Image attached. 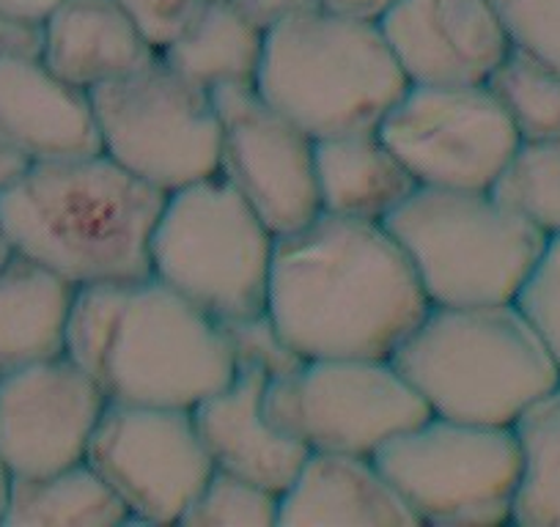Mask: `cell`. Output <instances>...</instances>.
I'll use <instances>...</instances> for the list:
<instances>
[{
    "label": "cell",
    "mask_w": 560,
    "mask_h": 527,
    "mask_svg": "<svg viewBox=\"0 0 560 527\" xmlns=\"http://www.w3.org/2000/svg\"><path fill=\"white\" fill-rule=\"evenodd\" d=\"M429 308L385 223L319 212L275 239L267 314L303 358H390Z\"/></svg>",
    "instance_id": "cell-1"
},
{
    "label": "cell",
    "mask_w": 560,
    "mask_h": 527,
    "mask_svg": "<svg viewBox=\"0 0 560 527\" xmlns=\"http://www.w3.org/2000/svg\"><path fill=\"white\" fill-rule=\"evenodd\" d=\"M67 354L116 405L192 410L236 371L220 321L154 276L80 286Z\"/></svg>",
    "instance_id": "cell-2"
},
{
    "label": "cell",
    "mask_w": 560,
    "mask_h": 527,
    "mask_svg": "<svg viewBox=\"0 0 560 527\" xmlns=\"http://www.w3.org/2000/svg\"><path fill=\"white\" fill-rule=\"evenodd\" d=\"M165 192L107 154L31 163L0 192L14 253L74 286L152 276L149 245Z\"/></svg>",
    "instance_id": "cell-3"
},
{
    "label": "cell",
    "mask_w": 560,
    "mask_h": 527,
    "mask_svg": "<svg viewBox=\"0 0 560 527\" xmlns=\"http://www.w3.org/2000/svg\"><path fill=\"white\" fill-rule=\"evenodd\" d=\"M390 360L432 415L487 426H514L560 382L520 303L432 305Z\"/></svg>",
    "instance_id": "cell-4"
},
{
    "label": "cell",
    "mask_w": 560,
    "mask_h": 527,
    "mask_svg": "<svg viewBox=\"0 0 560 527\" xmlns=\"http://www.w3.org/2000/svg\"><path fill=\"white\" fill-rule=\"evenodd\" d=\"M407 85L376 17L314 7L264 34L258 94L314 141L376 129Z\"/></svg>",
    "instance_id": "cell-5"
},
{
    "label": "cell",
    "mask_w": 560,
    "mask_h": 527,
    "mask_svg": "<svg viewBox=\"0 0 560 527\" xmlns=\"http://www.w3.org/2000/svg\"><path fill=\"white\" fill-rule=\"evenodd\" d=\"M382 223L432 305L516 303L549 242L492 190L415 187Z\"/></svg>",
    "instance_id": "cell-6"
},
{
    "label": "cell",
    "mask_w": 560,
    "mask_h": 527,
    "mask_svg": "<svg viewBox=\"0 0 560 527\" xmlns=\"http://www.w3.org/2000/svg\"><path fill=\"white\" fill-rule=\"evenodd\" d=\"M275 234L220 174L168 192L149 245L158 281L225 321L267 311Z\"/></svg>",
    "instance_id": "cell-7"
},
{
    "label": "cell",
    "mask_w": 560,
    "mask_h": 527,
    "mask_svg": "<svg viewBox=\"0 0 560 527\" xmlns=\"http://www.w3.org/2000/svg\"><path fill=\"white\" fill-rule=\"evenodd\" d=\"M371 459L418 525H509L520 487V443L511 426L427 415L387 440Z\"/></svg>",
    "instance_id": "cell-8"
},
{
    "label": "cell",
    "mask_w": 560,
    "mask_h": 527,
    "mask_svg": "<svg viewBox=\"0 0 560 527\" xmlns=\"http://www.w3.org/2000/svg\"><path fill=\"white\" fill-rule=\"evenodd\" d=\"M102 154L165 196L220 171L212 91L163 58L89 91Z\"/></svg>",
    "instance_id": "cell-9"
},
{
    "label": "cell",
    "mask_w": 560,
    "mask_h": 527,
    "mask_svg": "<svg viewBox=\"0 0 560 527\" xmlns=\"http://www.w3.org/2000/svg\"><path fill=\"white\" fill-rule=\"evenodd\" d=\"M264 412L308 450L354 456L432 415L390 358H305L267 382Z\"/></svg>",
    "instance_id": "cell-10"
},
{
    "label": "cell",
    "mask_w": 560,
    "mask_h": 527,
    "mask_svg": "<svg viewBox=\"0 0 560 527\" xmlns=\"http://www.w3.org/2000/svg\"><path fill=\"white\" fill-rule=\"evenodd\" d=\"M376 129L418 187L489 190L520 143L483 83H409Z\"/></svg>",
    "instance_id": "cell-11"
},
{
    "label": "cell",
    "mask_w": 560,
    "mask_h": 527,
    "mask_svg": "<svg viewBox=\"0 0 560 527\" xmlns=\"http://www.w3.org/2000/svg\"><path fill=\"white\" fill-rule=\"evenodd\" d=\"M85 461L105 478L129 525H179L214 461L187 407L110 405L102 412Z\"/></svg>",
    "instance_id": "cell-12"
},
{
    "label": "cell",
    "mask_w": 560,
    "mask_h": 527,
    "mask_svg": "<svg viewBox=\"0 0 560 527\" xmlns=\"http://www.w3.org/2000/svg\"><path fill=\"white\" fill-rule=\"evenodd\" d=\"M220 116V171L275 234L300 229L319 209L314 138L258 94L256 83L212 89Z\"/></svg>",
    "instance_id": "cell-13"
},
{
    "label": "cell",
    "mask_w": 560,
    "mask_h": 527,
    "mask_svg": "<svg viewBox=\"0 0 560 527\" xmlns=\"http://www.w3.org/2000/svg\"><path fill=\"white\" fill-rule=\"evenodd\" d=\"M102 387L67 352L0 374V461L12 476H45L85 461Z\"/></svg>",
    "instance_id": "cell-14"
},
{
    "label": "cell",
    "mask_w": 560,
    "mask_h": 527,
    "mask_svg": "<svg viewBox=\"0 0 560 527\" xmlns=\"http://www.w3.org/2000/svg\"><path fill=\"white\" fill-rule=\"evenodd\" d=\"M376 20L409 83H487L511 50L494 0H390Z\"/></svg>",
    "instance_id": "cell-15"
},
{
    "label": "cell",
    "mask_w": 560,
    "mask_h": 527,
    "mask_svg": "<svg viewBox=\"0 0 560 527\" xmlns=\"http://www.w3.org/2000/svg\"><path fill=\"white\" fill-rule=\"evenodd\" d=\"M0 143L28 163L102 152L94 105L42 56L0 61Z\"/></svg>",
    "instance_id": "cell-16"
},
{
    "label": "cell",
    "mask_w": 560,
    "mask_h": 527,
    "mask_svg": "<svg viewBox=\"0 0 560 527\" xmlns=\"http://www.w3.org/2000/svg\"><path fill=\"white\" fill-rule=\"evenodd\" d=\"M267 376L236 368L220 390L192 407L214 467L280 494L303 467L308 448L280 432L264 412Z\"/></svg>",
    "instance_id": "cell-17"
},
{
    "label": "cell",
    "mask_w": 560,
    "mask_h": 527,
    "mask_svg": "<svg viewBox=\"0 0 560 527\" xmlns=\"http://www.w3.org/2000/svg\"><path fill=\"white\" fill-rule=\"evenodd\" d=\"M418 525L371 456L308 450L294 481L280 492L278 527Z\"/></svg>",
    "instance_id": "cell-18"
},
{
    "label": "cell",
    "mask_w": 560,
    "mask_h": 527,
    "mask_svg": "<svg viewBox=\"0 0 560 527\" xmlns=\"http://www.w3.org/2000/svg\"><path fill=\"white\" fill-rule=\"evenodd\" d=\"M158 56V47L116 0H61L42 23V61L85 91L147 67Z\"/></svg>",
    "instance_id": "cell-19"
},
{
    "label": "cell",
    "mask_w": 560,
    "mask_h": 527,
    "mask_svg": "<svg viewBox=\"0 0 560 527\" xmlns=\"http://www.w3.org/2000/svg\"><path fill=\"white\" fill-rule=\"evenodd\" d=\"M319 209L338 218L382 220L418 187L380 129H354L314 143Z\"/></svg>",
    "instance_id": "cell-20"
},
{
    "label": "cell",
    "mask_w": 560,
    "mask_h": 527,
    "mask_svg": "<svg viewBox=\"0 0 560 527\" xmlns=\"http://www.w3.org/2000/svg\"><path fill=\"white\" fill-rule=\"evenodd\" d=\"M74 294V283L23 253L0 264V374L67 352Z\"/></svg>",
    "instance_id": "cell-21"
},
{
    "label": "cell",
    "mask_w": 560,
    "mask_h": 527,
    "mask_svg": "<svg viewBox=\"0 0 560 527\" xmlns=\"http://www.w3.org/2000/svg\"><path fill=\"white\" fill-rule=\"evenodd\" d=\"M264 52V31L231 0H209L192 23L160 50L165 63L203 89L256 83Z\"/></svg>",
    "instance_id": "cell-22"
},
{
    "label": "cell",
    "mask_w": 560,
    "mask_h": 527,
    "mask_svg": "<svg viewBox=\"0 0 560 527\" xmlns=\"http://www.w3.org/2000/svg\"><path fill=\"white\" fill-rule=\"evenodd\" d=\"M121 525H129V511L89 461H78L45 476H12L0 527Z\"/></svg>",
    "instance_id": "cell-23"
},
{
    "label": "cell",
    "mask_w": 560,
    "mask_h": 527,
    "mask_svg": "<svg viewBox=\"0 0 560 527\" xmlns=\"http://www.w3.org/2000/svg\"><path fill=\"white\" fill-rule=\"evenodd\" d=\"M511 429L522 459L511 525L560 527V382L533 401Z\"/></svg>",
    "instance_id": "cell-24"
},
{
    "label": "cell",
    "mask_w": 560,
    "mask_h": 527,
    "mask_svg": "<svg viewBox=\"0 0 560 527\" xmlns=\"http://www.w3.org/2000/svg\"><path fill=\"white\" fill-rule=\"evenodd\" d=\"M520 141L560 138V69L511 45L503 61L487 78Z\"/></svg>",
    "instance_id": "cell-25"
},
{
    "label": "cell",
    "mask_w": 560,
    "mask_h": 527,
    "mask_svg": "<svg viewBox=\"0 0 560 527\" xmlns=\"http://www.w3.org/2000/svg\"><path fill=\"white\" fill-rule=\"evenodd\" d=\"M489 190L547 239L560 236V138L516 143Z\"/></svg>",
    "instance_id": "cell-26"
},
{
    "label": "cell",
    "mask_w": 560,
    "mask_h": 527,
    "mask_svg": "<svg viewBox=\"0 0 560 527\" xmlns=\"http://www.w3.org/2000/svg\"><path fill=\"white\" fill-rule=\"evenodd\" d=\"M280 494L214 467L179 525L190 527H278Z\"/></svg>",
    "instance_id": "cell-27"
},
{
    "label": "cell",
    "mask_w": 560,
    "mask_h": 527,
    "mask_svg": "<svg viewBox=\"0 0 560 527\" xmlns=\"http://www.w3.org/2000/svg\"><path fill=\"white\" fill-rule=\"evenodd\" d=\"M236 368L261 371L269 382L287 376L303 363V354L283 338L267 311L220 321Z\"/></svg>",
    "instance_id": "cell-28"
},
{
    "label": "cell",
    "mask_w": 560,
    "mask_h": 527,
    "mask_svg": "<svg viewBox=\"0 0 560 527\" xmlns=\"http://www.w3.org/2000/svg\"><path fill=\"white\" fill-rule=\"evenodd\" d=\"M511 45L560 69V0H494Z\"/></svg>",
    "instance_id": "cell-29"
},
{
    "label": "cell",
    "mask_w": 560,
    "mask_h": 527,
    "mask_svg": "<svg viewBox=\"0 0 560 527\" xmlns=\"http://www.w3.org/2000/svg\"><path fill=\"white\" fill-rule=\"evenodd\" d=\"M516 303L536 325L560 371V236L547 242L541 261Z\"/></svg>",
    "instance_id": "cell-30"
},
{
    "label": "cell",
    "mask_w": 560,
    "mask_h": 527,
    "mask_svg": "<svg viewBox=\"0 0 560 527\" xmlns=\"http://www.w3.org/2000/svg\"><path fill=\"white\" fill-rule=\"evenodd\" d=\"M116 3L160 52L192 23V17L209 0H116Z\"/></svg>",
    "instance_id": "cell-31"
},
{
    "label": "cell",
    "mask_w": 560,
    "mask_h": 527,
    "mask_svg": "<svg viewBox=\"0 0 560 527\" xmlns=\"http://www.w3.org/2000/svg\"><path fill=\"white\" fill-rule=\"evenodd\" d=\"M231 3L250 23H256L264 34L278 23H283V20L294 17V14H303L308 9L319 7V0H231Z\"/></svg>",
    "instance_id": "cell-32"
},
{
    "label": "cell",
    "mask_w": 560,
    "mask_h": 527,
    "mask_svg": "<svg viewBox=\"0 0 560 527\" xmlns=\"http://www.w3.org/2000/svg\"><path fill=\"white\" fill-rule=\"evenodd\" d=\"M42 56V25L0 14V61Z\"/></svg>",
    "instance_id": "cell-33"
},
{
    "label": "cell",
    "mask_w": 560,
    "mask_h": 527,
    "mask_svg": "<svg viewBox=\"0 0 560 527\" xmlns=\"http://www.w3.org/2000/svg\"><path fill=\"white\" fill-rule=\"evenodd\" d=\"M61 0H0V14L42 25L58 9Z\"/></svg>",
    "instance_id": "cell-34"
},
{
    "label": "cell",
    "mask_w": 560,
    "mask_h": 527,
    "mask_svg": "<svg viewBox=\"0 0 560 527\" xmlns=\"http://www.w3.org/2000/svg\"><path fill=\"white\" fill-rule=\"evenodd\" d=\"M319 7L336 9V12H349L360 14V17H380L390 0H319Z\"/></svg>",
    "instance_id": "cell-35"
},
{
    "label": "cell",
    "mask_w": 560,
    "mask_h": 527,
    "mask_svg": "<svg viewBox=\"0 0 560 527\" xmlns=\"http://www.w3.org/2000/svg\"><path fill=\"white\" fill-rule=\"evenodd\" d=\"M28 165L31 163L23 157V154H18L14 149H9L0 143V192L7 190V187L12 185V181L18 179L25 168H28Z\"/></svg>",
    "instance_id": "cell-36"
},
{
    "label": "cell",
    "mask_w": 560,
    "mask_h": 527,
    "mask_svg": "<svg viewBox=\"0 0 560 527\" xmlns=\"http://www.w3.org/2000/svg\"><path fill=\"white\" fill-rule=\"evenodd\" d=\"M9 489H12V472H9L7 465L0 461V525H3V514H7Z\"/></svg>",
    "instance_id": "cell-37"
},
{
    "label": "cell",
    "mask_w": 560,
    "mask_h": 527,
    "mask_svg": "<svg viewBox=\"0 0 560 527\" xmlns=\"http://www.w3.org/2000/svg\"><path fill=\"white\" fill-rule=\"evenodd\" d=\"M12 253H14L12 242H9V236H7V231H3V225H0V264H7Z\"/></svg>",
    "instance_id": "cell-38"
}]
</instances>
